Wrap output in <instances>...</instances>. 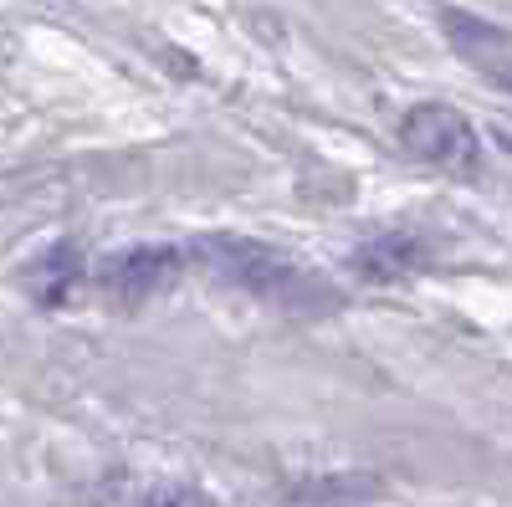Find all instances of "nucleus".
Returning <instances> with one entry per match:
<instances>
[{"label":"nucleus","instance_id":"obj_7","mask_svg":"<svg viewBox=\"0 0 512 507\" xmlns=\"http://www.w3.org/2000/svg\"><path fill=\"white\" fill-rule=\"evenodd\" d=\"M277 507H374V482L369 477H323L303 492L282 497Z\"/></svg>","mask_w":512,"mask_h":507},{"label":"nucleus","instance_id":"obj_3","mask_svg":"<svg viewBox=\"0 0 512 507\" xmlns=\"http://www.w3.org/2000/svg\"><path fill=\"white\" fill-rule=\"evenodd\" d=\"M185 272V251L180 246H128L118 257L103 262V287L123 303H144V298H159L180 282Z\"/></svg>","mask_w":512,"mask_h":507},{"label":"nucleus","instance_id":"obj_4","mask_svg":"<svg viewBox=\"0 0 512 507\" xmlns=\"http://www.w3.org/2000/svg\"><path fill=\"white\" fill-rule=\"evenodd\" d=\"M441 26L451 36V47L456 57L482 72L497 93H507V82H512V67H507V31L482 21V16H466V11H441Z\"/></svg>","mask_w":512,"mask_h":507},{"label":"nucleus","instance_id":"obj_6","mask_svg":"<svg viewBox=\"0 0 512 507\" xmlns=\"http://www.w3.org/2000/svg\"><path fill=\"white\" fill-rule=\"evenodd\" d=\"M77 277H82V251L77 246H52L47 257H41L36 267H31V292H36V303H62L67 292L77 287Z\"/></svg>","mask_w":512,"mask_h":507},{"label":"nucleus","instance_id":"obj_8","mask_svg":"<svg viewBox=\"0 0 512 507\" xmlns=\"http://www.w3.org/2000/svg\"><path fill=\"white\" fill-rule=\"evenodd\" d=\"M144 507H216V497H205L200 487H159L144 497Z\"/></svg>","mask_w":512,"mask_h":507},{"label":"nucleus","instance_id":"obj_5","mask_svg":"<svg viewBox=\"0 0 512 507\" xmlns=\"http://www.w3.org/2000/svg\"><path fill=\"white\" fill-rule=\"evenodd\" d=\"M425 262V246L405 231H384V236H369L364 246H354L349 267L364 277V282H400L410 277L415 267Z\"/></svg>","mask_w":512,"mask_h":507},{"label":"nucleus","instance_id":"obj_1","mask_svg":"<svg viewBox=\"0 0 512 507\" xmlns=\"http://www.w3.org/2000/svg\"><path fill=\"white\" fill-rule=\"evenodd\" d=\"M190 257L251 298H267V303H287V308H318L323 303V282H313L303 267H297L287 251L256 241V236H236V231H210L190 241Z\"/></svg>","mask_w":512,"mask_h":507},{"label":"nucleus","instance_id":"obj_2","mask_svg":"<svg viewBox=\"0 0 512 507\" xmlns=\"http://www.w3.org/2000/svg\"><path fill=\"white\" fill-rule=\"evenodd\" d=\"M400 149L415 164L441 169V175H456V180H482V169H487L477 129L451 103H420V108H410L400 118Z\"/></svg>","mask_w":512,"mask_h":507}]
</instances>
